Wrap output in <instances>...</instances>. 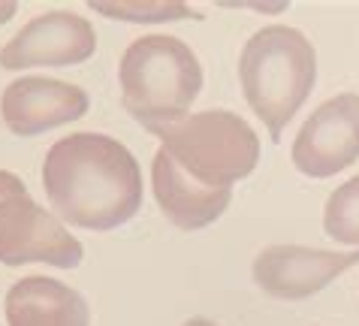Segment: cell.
Here are the masks:
<instances>
[{
	"instance_id": "5b68a950",
	"label": "cell",
	"mask_w": 359,
	"mask_h": 326,
	"mask_svg": "<svg viewBox=\"0 0 359 326\" xmlns=\"http://www.w3.org/2000/svg\"><path fill=\"white\" fill-rule=\"evenodd\" d=\"M0 263H48L57 269L82 263V242L52 212L36 205L25 182L9 170H0Z\"/></svg>"
},
{
	"instance_id": "9c48e42d",
	"label": "cell",
	"mask_w": 359,
	"mask_h": 326,
	"mask_svg": "<svg viewBox=\"0 0 359 326\" xmlns=\"http://www.w3.org/2000/svg\"><path fill=\"white\" fill-rule=\"evenodd\" d=\"M88 106L91 100L85 88L46 76L15 79L0 94V118L15 136H39L52 127L79 121Z\"/></svg>"
},
{
	"instance_id": "ba28073f",
	"label": "cell",
	"mask_w": 359,
	"mask_h": 326,
	"mask_svg": "<svg viewBox=\"0 0 359 326\" xmlns=\"http://www.w3.org/2000/svg\"><path fill=\"white\" fill-rule=\"evenodd\" d=\"M359 263L353 251H317L299 245H272L254 257V284L272 299H308Z\"/></svg>"
},
{
	"instance_id": "7a4b0ae2",
	"label": "cell",
	"mask_w": 359,
	"mask_h": 326,
	"mask_svg": "<svg viewBox=\"0 0 359 326\" xmlns=\"http://www.w3.org/2000/svg\"><path fill=\"white\" fill-rule=\"evenodd\" d=\"M238 82L254 115L281 142L284 127L311 97L317 82V55L302 31L272 25L257 31L238 55Z\"/></svg>"
},
{
	"instance_id": "6da1fadb",
	"label": "cell",
	"mask_w": 359,
	"mask_h": 326,
	"mask_svg": "<svg viewBox=\"0 0 359 326\" xmlns=\"http://www.w3.org/2000/svg\"><path fill=\"white\" fill-rule=\"evenodd\" d=\"M43 187L64 224L106 233L142 205V170L124 142L103 133H69L46 154Z\"/></svg>"
},
{
	"instance_id": "30bf717a",
	"label": "cell",
	"mask_w": 359,
	"mask_h": 326,
	"mask_svg": "<svg viewBox=\"0 0 359 326\" xmlns=\"http://www.w3.org/2000/svg\"><path fill=\"white\" fill-rule=\"evenodd\" d=\"M9 326H91L85 296L46 275L15 281L6 293Z\"/></svg>"
},
{
	"instance_id": "8992f818",
	"label": "cell",
	"mask_w": 359,
	"mask_h": 326,
	"mask_svg": "<svg viewBox=\"0 0 359 326\" xmlns=\"http://www.w3.org/2000/svg\"><path fill=\"white\" fill-rule=\"evenodd\" d=\"M293 166L308 179H329L359 161V94L329 97L299 127Z\"/></svg>"
},
{
	"instance_id": "7c38bea8",
	"label": "cell",
	"mask_w": 359,
	"mask_h": 326,
	"mask_svg": "<svg viewBox=\"0 0 359 326\" xmlns=\"http://www.w3.org/2000/svg\"><path fill=\"white\" fill-rule=\"evenodd\" d=\"M88 6H94L106 18H121V22H136V25L178 22V18L196 15L182 0H91Z\"/></svg>"
},
{
	"instance_id": "9a60e30c",
	"label": "cell",
	"mask_w": 359,
	"mask_h": 326,
	"mask_svg": "<svg viewBox=\"0 0 359 326\" xmlns=\"http://www.w3.org/2000/svg\"><path fill=\"white\" fill-rule=\"evenodd\" d=\"M182 326H217V323L208 320V318H191V320H184Z\"/></svg>"
},
{
	"instance_id": "52a82bcc",
	"label": "cell",
	"mask_w": 359,
	"mask_h": 326,
	"mask_svg": "<svg viewBox=\"0 0 359 326\" xmlns=\"http://www.w3.org/2000/svg\"><path fill=\"white\" fill-rule=\"evenodd\" d=\"M97 52V34L88 18L52 9L31 18L22 31L0 48L4 70H27V67H69L85 64Z\"/></svg>"
},
{
	"instance_id": "4fadbf2b",
	"label": "cell",
	"mask_w": 359,
	"mask_h": 326,
	"mask_svg": "<svg viewBox=\"0 0 359 326\" xmlns=\"http://www.w3.org/2000/svg\"><path fill=\"white\" fill-rule=\"evenodd\" d=\"M323 230L338 245L359 248V175L335 187V193L329 196L323 209Z\"/></svg>"
},
{
	"instance_id": "5bb4252c",
	"label": "cell",
	"mask_w": 359,
	"mask_h": 326,
	"mask_svg": "<svg viewBox=\"0 0 359 326\" xmlns=\"http://www.w3.org/2000/svg\"><path fill=\"white\" fill-rule=\"evenodd\" d=\"M15 0H0V25H4V22H9V18H13L15 15Z\"/></svg>"
},
{
	"instance_id": "277c9868",
	"label": "cell",
	"mask_w": 359,
	"mask_h": 326,
	"mask_svg": "<svg viewBox=\"0 0 359 326\" xmlns=\"http://www.w3.org/2000/svg\"><path fill=\"white\" fill-rule=\"evenodd\" d=\"M175 170L208 193H233L260 163V140L254 127L226 109H205L154 130Z\"/></svg>"
},
{
	"instance_id": "8fae6325",
	"label": "cell",
	"mask_w": 359,
	"mask_h": 326,
	"mask_svg": "<svg viewBox=\"0 0 359 326\" xmlns=\"http://www.w3.org/2000/svg\"><path fill=\"white\" fill-rule=\"evenodd\" d=\"M151 187L166 221L175 224L178 230H203V226L215 224L226 212L229 200H233V193L199 191L196 184H191L175 170V163L169 161L163 148H157L151 163Z\"/></svg>"
},
{
	"instance_id": "3957f363",
	"label": "cell",
	"mask_w": 359,
	"mask_h": 326,
	"mask_svg": "<svg viewBox=\"0 0 359 326\" xmlns=\"http://www.w3.org/2000/svg\"><path fill=\"white\" fill-rule=\"evenodd\" d=\"M121 103L148 133L187 118L203 91V67L194 48L169 34H148L127 46L118 64Z\"/></svg>"
}]
</instances>
